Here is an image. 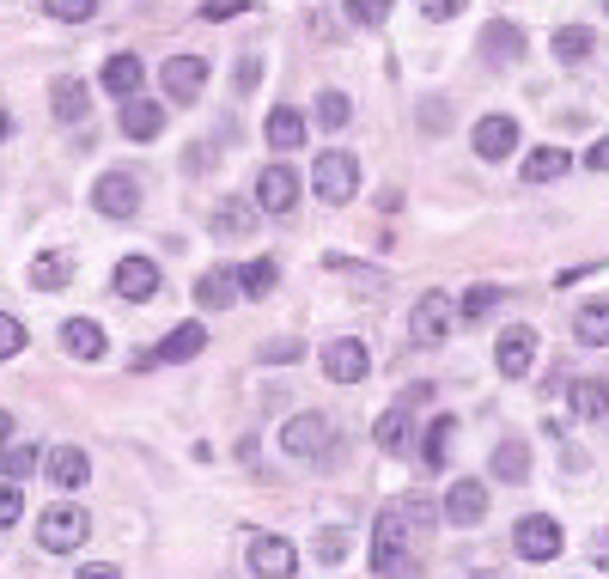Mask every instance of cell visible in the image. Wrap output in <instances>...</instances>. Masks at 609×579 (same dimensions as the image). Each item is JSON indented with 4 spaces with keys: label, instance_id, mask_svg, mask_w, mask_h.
I'll use <instances>...</instances> for the list:
<instances>
[{
    "label": "cell",
    "instance_id": "obj_1",
    "mask_svg": "<svg viewBox=\"0 0 609 579\" xmlns=\"http://www.w3.org/2000/svg\"><path fill=\"white\" fill-rule=\"evenodd\" d=\"M311 189H317L330 208H342V202H354V189H360V159L347 147H323L317 153V165H311Z\"/></svg>",
    "mask_w": 609,
    "mask_h": 579
},
{
    "label": "cell",
    "instance_id": "obj_2",
    "mask_svg": "<svg viewBox=\"0 0 609 579\" xmlns=\"http://www.w3.org/2000/svg\"><path fill=\"white\" fill-rule=\"evenodd\" d=\"M86 537H92V519H86V507H73V500H56V507L37 519V543H43L49 556H68Z\"/></svg>",
    "mask_w": 609,
    "mask_h": 579
},
{
    "label": "cell",
    "instance_id": "obj_3",
    "mask_svg": "<svg viewBox=\"0 0 609 579\" xmlns=\"http://www.w3.org/2000/svg\"><path fill=\"white\" fill-rule=\"evenodd\" d=\"M251 573L256 579H293L299 573V549H293L287 537H275V531H256L251 537Z\"/></svg>",
    "mask_w": 609,
    "mask_h": 579
},
{
    "label": "cell",
    "instance_id": "obj_4",
    "mask_svg": "<svg viewBox=\"0 0 609 579\" xmlns=\"http://www.w3.org/2000/svg\"><path fill=\"white\" fill-rule=\"evenodd\" d=\"M512 543H518V556H524V561H554L567 549V537H561V524H554L549 512H530V519H518Z\"/></svg>",
    "mask_w": 609,
    "mask_h": 579
},
{
    "label": "cell",
    "instance_id": "obj_5",
    "mask_svg": "<svg viewBox=\"0 0 609 579\" xmlns=\"http://www.w3.org/2000/svg\"><path fill=\"white\" fill-rule=\"evenodd\" d=\"M92 202H98L104 220H135V214H140V184L128 171H104L92 184Z\"/></svg>",
    "mask_w": 609,
    "mask_h": 579
},
{
    "label": "cell",
    "instance_id": "obj_6",
    "mask_svg": "<svg viewBox=\"0 0 609 579\" xmlns=\"http://www.w3.org/2000/svg\"><path fill=\"white\" fill-rule=\"evenodd\" d=\"M409 336L421 342V347H439V342L451 336V293H421V300H414Z\"/></svg>",
    "mask_w": 609,
    "mask_h": 579
},
{
    "label": "cell",
    "instance_id": "obj_7",
    "mask_svg": "<svg viewBox=\"0 0 609 579\" xmlns=\"http://www.w3.org/2000/svg\"><path fill=\"white\" fill-rule=\"evenodd\" d=\"M207 232L226 238V244L251 238V232H256V196H219L214 214H207Z\"/></svg>",
    "mask_w": 609,
    "mask_h": 579
},
{
    "label": "cell",
    "instance_id": "obj_8",
    "mask_svg": "<svg viewBox=\"0 0 609 579\" xmlns=\"http://www.w3.org/2000/svg\"><path fill=\"white\" fill-rule=\"evenodd\" d=\"M530 360H537V330H530V324L500 330V342H494V366H500V379H524Z\"/></svg>",
    "mask_w": 609,
    "mask_h": 579
},
{
    "label": "cell",
    "instance_id": "obj_9",
    "mask_svg": "<svg viewBox=\"0 0 609 579\" xmlns=\"http://www.w3.org/2000/svg\"><path fill=\"white\" fill-rule=\"evenodd\" d=\"M281 445H287L293 458H330V421L323 415H293L287 428H281Z\"/></svg>",
    "mask_w": 609,
    "mask_h": 579
},
{
    "label": "cell",
    "instance_id": "obj_10",
    "mask_svg": "<svg viewBox=\"0 0 609 579\" xmlns=\"http://www.w3.org/2000/svg\"><path fill=\"white\" fill-rule=\"evenodd\" d=\"M323 372H330L335 384H360L372 372L366 342H323Z\"/></svg>",
    "mask_w": 609,
    "mask_h": 579
},
{
    "label": "cell",
    "instance_id": "obj_11",
    "mask_svg": "<svg viewBox=\"0 0 609 579\" xmlns=\"http://www.w3.org/2000/svg\"><path fill=\"white\" fill-rule=\"evenodd\" d=\"M116 293H122L128 305L153 300V293H159V263H153V256H122V263H116Z\"/></svg>",
    "mask_w": 609,
    "mask_h": 579
},
{
    "label": "cell",
    "instance_id": "obj_12",
    "mask_svg": "<svg viewBox=\"0 0 609 579\" xmlns=\"http://www.w3.org/2000/svg\"><path fill=\"white\" fill-rule=\"evenodd\" d=\"M293 202H299V177H293L287 165H268V171L256 177V208L263 214H293Z\"/></svg>",
    "mask_w": 609,
    "mask_h": 579
},
{
    "label": "cell",
    "instance_id": "obj_13",
    "mask_svg": "<svg viewBox=\"0 0 609 579\" xmlns=\"http://www.w3.org/2000/svg\"><path fill=\"white\" fill-rule=\"evenodd\" d=\"M482 56L500 61V68H518V61H524V31H518L512 19H488L482 24Z\"/></svg>",
    "mask_w": 609,
    "mask_h": 579
},
{
    "label": "cell",
    "instance_id": "obj_14",
    "mask_svg": "<svg viewBox=\"0 0 609 579\" xmlns=\"http://www.w3.org/2000/svg\"><path fill=\"white\" fill-rule=\"evenodd\" d=\"M482 512H488V488L475 482V475H463V482L445 488V519L451 524H482Z\"/></svg>",
    "mask_w": 609,
    "mask_h": 579
},
{
    "label": "cell",
    "instance_id": "obj_15",
    "mask_svg": "<svg viewBox=\"0 0 609 579\" xmlns=\"http://www.w3.org/2000/svg\"><path fill=\"white\" fill-rule=\"evenodd\" d=\"M396 561H403V512L384 507V512H379V531H372V568L391 573Z\"/></svg>",
    "mask_w": 609,
    "mask_h": 579
},
{
    "label": "cell",
    "instance_id": "obj_16",
    "mask_svg": "<svg viewBox=\"0 0 609 579\" xmlns=\"http://www.w3.org/2000/svg\"><path fill=\"white\" fill-rule=\"evenodd\" d=\"M159 80H165V92H171V98H196L207 86V56H171L159 68Z\"/></svg>",
    "mask_w": 609,
    "mask_h": 579
},
{
    "label": "cell",
    "instance_id": "obj_17",
    "mask_svg": "<svg viewBox=\"0 0 609 579\" xmlns=\"http://www.w3.org/2000/svg\"><path fill=\"white\" fill-rule=\"evenodd\" d=\"M475 153H482V159H507V153H518V122L512 116H482V122H475Z\"/></svg>",
    "mask_w": 609,
    "mask_h": 579
},
{
    "label": "cell",
    "instance_id": "obj_18",
    "mask_svg": "<svg viewBox=\"0 0 609 579\" xmlns=\"http://www.w3.org/2000/svg\"><path fill=\"white\" fill-rule=\"evenodd\" d=\"M159 128H165V110L153 105V98H122V135L128 140H159Z\"/></svg>",
    "mask_w": 609,
    "mask_h": 579
},
{
    "label": "cell",
    "instance_id": "obj_19",
    "mask_svg": "<svg viewBox=\"0 0 609 579\" xmlns=\"http://www.w3.org/2000/svg\"><path fill=\"white\" fill-rule=\"evenodd\" d=\"M98 80H104V92H110V98H135L140 80H147V68H140V56H128V49H122V56L104 61Z\"/></svg>",
    "mask_w": 609,
    "mask_h": 579
},
{
    "label": "cell",
    "instance_id": "obj_20",
    "mask_svg": "<svg viewBox=\"0 0 609 579\" xmlns=\"http://www.w3.org/2000/svg\"><path fill=\"white\" fill-rule=\"evenodd\" d=\"M43 470H49V482H56V488H86L92 463H86V452H80V445H56V452L43 458Z\"/></svg>",
    "mask_w": 609,
    "mask_h": 579
},
{
    "label": "cell",
    "instance_id": "obj_21",
    "mask_svg": "<svg viewBox=\"0 0 609 579\" xmlns=\"http://www.w3.org/2000/svg\"><path fill=\"white\" fill-rule=\"evenodd\" d=\"M61 347H68L73 360H104V330L92 317H68V324H61Z\"/></svg>",
    "mask_w": 609,
    "mask_h": 579
},
{
    "label": "cell",
    "instance_id": "obj_22",
    "mask_svg": "<svg viewBox=\"0 0 609 579\" xmlns=\"http://www.w3.org/2000/svg\"><path fill=\"white\" fill-rule=\"evenodd\" d=\"M263 135H268V147H305V116L293 110V105H275L268 110V122H263Z\"/></svg>",
    "mask_w": 609,
    "mask_h": 579
},
{
    "label": "cell",
    "instance_id": "obj_23",
    "mask_svg": "<svg viewBox=\"0 0 609 579\" xmlns=\"http://www.w3.org/2000/svg\"><path fill=\"white\" fill-rule=\"evenodd\" d=\"M202 347H207V330H202V324H177L171 336L159 342V354H147L140 366H153V360H196Z\"/></svg>",
    "mask_w": 609,
    "mask_h": 579
},
{
    "label": "cell",
    "instance_id": "obj_24",
    "mask_svg": "<svg viewBox=\"0 0 609 579\" xmlns=\"http://www.w3.org/2000/svg\"><path fill=\"white\" fill-rule=\"evenodd\" d=\"M238 268H207V275L196 281V305H207V312H219V305H232L238 300Z\"/></svg>",
    "mask_w": 609,
    "mask_h": 579
},
{
    "label": "cell",
    "instance_id": "obj_25",
    "mask_svg": "<svg viewBox=\"0 0 609 579\" xmlns=\"http://www.w3.org/2000/svg\"><path fill=\"white\" fill-rule=\"evenodd\" d=\"M68 281H73V263H68L61 251H43V256L31 263V287H37V293H61Z\"/></svg>",
    "mask_w": 609,
    "mask_h": 579
},
{
    "label": "cell",
    "instance_id": "obj_26",
    "mask_svg": "<svg viewBox=\"0 0 609 579\" xmlns=\"http://www.w3.org/2000/svg\"><path fill=\"white\" fill-rule=\"evenodd\" d=\"M549 49H554V56L567 61V68H579V61H586L591 49H598V37H591L586 24H561V31L549 37Z\"/></svg>",
    "mask_w": 609,
    "mask_h": 579
},
{
    "label": "cell",
    "instance_id": "obj_27",
    "mask_svg": "<svg viewBox=\"0 0 609 579\" xmlns=\"http://www.w3.org/2000/svg\"><path fill=\"white\" fill-rule=\"evenodd\" d=\"M451 440H458V421H451V415H439L433 428H426V445H421V463H426V470H445Z\"/></svg>",
    "mask_w": 609,
    "mask_h": 579
},
{
    "label": "cell",
    "instance_id": "obj_28",
    "mask_svg": "<svg viewBox=\"0 0 609 579\" xmlns=\"http://www.w3.org/2000/svg\"><path fill=\"white\" fill-rule=\"evenodd\" d=\"M573 336L591 342V347L609 342V305L603 300H591V305H579V312H573Z\"/></svg>",
    "mask_w": 609,
    "mask_h": 579
},
{
    "label": "cell",
    "instance_id": "obj_29",
    "mask_svg": "<svg viewBox=\"0 0 609 579\" xmlns=\"http://www.w3.org/2000/svg\"><path fill=\"white\" fill-rule=\"evenodd\" d=\"M567 165H573V159H567L561 147H537L524 159V184H554V177H567Z\"/></svg>",
    "mask_w": 609,
    "mask_h": 579
},
{
    "label": "cell",
    "instance_id": "obj_30",
    "mask_svg": "<svg viewBox=\"0 0 609 579\" xmlns=\"http://www.w3.org/2000/svg\"><path fill=\"white\" fill-rule=\"evenodd\" d=\"M488 463H494L500 482H524V475H530V452H524V440H500Z\"/></svg>",
    "mask_w": 609,
    "mask_h": 579
},
{
    "label": "cell",
    "instance_id": "obj_31",
    "mask_svg": "<svg viewBox=\"0 0 609 579\" xmlns=\"http://www.w3.org/2000/svg\"><path fill=\"white\" fill-rule=\"evenodd\" d=\"M573 415H579V421H603V415H609V384L579 379V384H573Z\"/></svg>",
    "mask_w": 609,
    "mask_h": 579
},
{
    "label": "cell",
    "instance_id": "obj_32",
    "mask_svg": "<svg viewBox=\"0 0 609 579\" xmlns=\"http://www.w3.org/2000/svg\"><path fill=\"white\" fill-rule=\"evenodd\" d=\"M49 105H56V116H61V122H80V116L92 110V98H86V86H80V80H56Z\"/></svg>",
    "mask_w": 609,
    "mask_h": 579
},
{
    "label": "cell",
    "instance_id": "obj_33",
    "mask_svg": "<svg viewBox=\"0 0 609 579\" xmlns=\"http://www.w3.org/2000/svg\"><path fill=\"white\" fill-rule=\"evenodd\" d=\"M275 281H281V268L268 263V256H256V263H244V268H238V287L251 293V300H263V293L275 287Z\"/></svg>",
    "mask_w": 609,
    "mask_h": 579
},
{
    "label": "cell",
    "instance_id": "obj_34",
    "mask_svg": "<svg viewBox=\"0 0 609 579\" xmlns=\"http://www.w3.org/2000/svg\"><path fill=\"white\" fill-rule=\"evenodd\" d=\"M500 300H507V293H500V287H488V281H482V287H470V293H463V305H458V312H463V324H482V317L494 312Z\"/></svg>",
    "mask_w": 609,
    "mask_h": 579
},
{
    "label": "cell",
    "instance_id": "obj_35",
    "mask_svg": "<svg viewBox=\"0 0 609 579\" xmlns=\"http://www.w3.org/2000/svg\"><path fill=\"white\" fill-rule=\"evenodd\" d=\"M31 470H37V452H31V445H19V440L0 445V475H7V482H24Z\"/></svg>",
    "mask_w": 609,
    "mask_h": 579
},
{
    "label": "cell",
    "instance_id": "obj_36",
    "mask_svg": "<svg viewBox=\"0 0 609 579\" xmlns=\"http://www.w3.org/2000/svg\"><path fill=\"white\" fill-rule=\"evenodd\" d=\"M49 19H68V24H86L98 12V0H43Z\"/></svg>",
    "mask_w": 609,
    "mask_h": 579
},
{
    "label": "cell",
    "instance_id": "obj_37",
    "mask_svg": "<svg viewBox=\"0 0 609 579\" xmlns=\"http://www.w3.org/2000/svg\"><path fill=\"white\" fill-rule=\"evenodd\" d=\"M347 116H354V110H347L342 92H317V122L323 128H347Z\"/></svg>",
    "mask_w": 609,
    "mask_h": 579
},
{
    "label": "cell",
    "instance_id": "obj_38",
    "mask_svg": "<svg viewBox=\"0 0 609 579\" xmlns=\"http://www.w3.org/2000/svg\"><path fill=\"white\" fill-rule=\"evenodd\" d=\"M305 354V342H293V336H281V342H263L256 347V360H263V366H287V360H299Z\"/></svg>",
    "mask_w": 609,
    "mask_h": 579
},
{
    "label": "cell",
    "instance_id": "obj_39",
    "mask_svg": "<svg viewBox=\"0 0 609 579\" xmlns=\"http://www.w3.org/2000/svg\"><path fill=\"white\" fill-rule=\"evenodd\" d=\"M384 12H391V0H347V19L354 24H384Z\"/></svg>",
    "mask_w": 609,
    "mask_h": 579
},
{
    "label": "cell",
    "instance_id": "obj_40",
    "mask_svg": "<svg viewBox=\"0 0 609 579\" xmlns=\"http://www.w3.org/2000/svg\"><path fill=\"white\" fill-rule=\"evenodd\" d=\"M19 512H24V494H19V482H7V488H0V531H12Z\"/></svg>",
    "mask_w": 609,
    "mask_h": 579
},
{
    "label": "cell",
    "instance_id": "obj_41",
    "mask_svg": "<svg viewBox=\"0 0 609 579\" xmlns=\"http://www.w3.org/2000/svg\"><path fill=\"white\" fill-rule=\"evenodd\" d=\"M19 347H24V324H19V317H7V312H0V360H12Z\"/></svg>",
    "mask_w": 609,
    "mask_h": 579
},
{
    "label": "cell",
    "instance_id": "obj_42",
    "mask_svg": "<svg viewBox=\"0 0 609 579\" xmlns=\"http://www.w3.org/2000/svg\"><path fill=\"white\" fill-rule=\"evenodd\" d=\"M470 7V0H421V19H433V24H445V19H458V12Z\"/></svg>",
    "mask_w": 609,
    "mask_h": 579
},
{
    "label": "cell",
    "instance_id": "obj_43",
    "mask_svg": "<svg viewBox=\"0 0 609 579\" xmlns=\"http://www.w3.org/2000/svg\"><path fill=\"white\" fill-rule=\"evenodd\" d=\"M256 0H207L202 7V19H238V12H251Z\"/></svg>",
    "mask_w": 609,
    "mask_h": 579
},
{
    "label": "cell",
    "instance_id": "obj_44",
    "mask_svg": "<svg viewBox=\"0 0 609 579\" xmlns=\"http://www.w3.org/2000/svg\"><path fill=\"white\" fill-rule=\"evenodd\" d=\"M317 556L323 561H342L347 556V531H317Z\"/></svg>",
    "mask_w": 609,
    "mask_h": 579
},
{
    "label": "cell",
    "instance_id": "obj_45",
    "mask_svg": "<svg viewBox=\"0 0 609 579\" xmlns=\"http://www.w3.org/2000/svg\"><path fill=\"white\" fill-rule=\"evenodd\" d=\"M256 80H263V61H251V56H244V61H238V86H244V92H251Z\"/></svg>",
    "mask_w": 609,
    "mask_h": 579
},
{
    "label": "cell",
    "instance_id": "obj_46",
    "mask_svg": "<svg viewBox=\"0 0 609 579\" xmlns=\"http://www.w3.org/2000/svg\"><path fill=\"white\" fill-rule=\"evenodd\" d=\"M586 165H591V171H609V135H603V140H598V147H591V153H586Z\"/></svg>",
    "mask_w": 609,
    "mask_h": 579
},
{
    "label": "cell",
    "instance_id": "obj_47",
    "mask_svg": "<svg viewBox=\"0 0 609 579\" xmlns=\"http://www.w3.org/2000/svg\"><path fill=\"white\" fill-rule=\"evenodd\" d=\"M80 579H122V573H116L110 561H92V568H80Z\"/></svg>",
    "mask_w": 609,
    "mask_h": 579
},
{
    "label": "cell",
    "instance_id": "obj_48",
    "mask_svg": "<svg viewBox=\"0 0 609 579\" xmlns=\"http://www.w3.org/2000/svg\"><path fill=\"white\" fill-rule=\"evenodd\" d=\"M591 561H598V568H603V573H609V531H603V537H598V543H591Z\"/></svg>",
    "mask_w": 609,
    "mask_h": 579
},
{
    "label": "cell",
    "instance_id": "obj_49",
    "mask_svg": "<svg viewBox=\"0 0 609 579\" xmlns=\"http://www.w3.org/2000/svg\"><path fill=\"white\" fill-rule=\"evenodd\" d=\"M7 440H12V415L0 409V445H7Z\"/></svg>",
    "mask_w": 609,
    "mask_h": 579
},
{
    "label": "cell",
    "instance_id": "obj_50",
    "mask_svg": "<svg viewBox=\"0 0 609 579\" xmlns=\"http://www.w3.org/2000/svg\"><path fill=\"white\" fill-rule=\"evenodd\" d=\"M7 128H12V122H7V110H0V140H7Z\"/></svg>",
    "mask_w": 609,
    "mask_h": 579
},
{
    "label": "cell",
    "instance_id": "obj_51",
    "mask_svg": "<svg viewBox=\"0 0 609 579\" xmlns=\"http://www.w3.org/2000/svg\"><path fill=\"white\" fill-rule=\"evenodd\" d=\"M475 579H500V573H475Z\"/></svg>",
    "mask_w": 609,
    "mask_h": 579
},
{
    "label": "cell",
    "instance_id": "obj_52",
    "mask_svg": "<svg viewBox=\"0 0 609 579\" xmlns=\"http://www.w3.org/2000/svg\"><path fill=\"white\" fill-rule=\"evenodd\" d=\"M603 12H609V0H603Z\"/></svg>",
    "mask_w": 609,
    "mask_h": 579
}]
</instances>
